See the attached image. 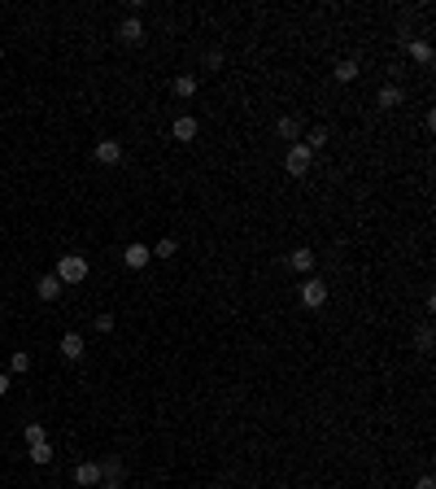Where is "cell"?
I'll return each mask as SVG.
<instances>
[{
    "label": "cell",
    "instance_id": "cell-21",
    "mask_svg": "<svg viewBox=\"0 0 436 489\" xmlns=\"http://www.w3.org/2000/svg\"><path fill=\"white\" fill-rule=\"evenodd\" d=\"M26 367H31V354H26V350H18V354L9 358V376H22Z\"/></svg>",
    "mask_w": 436,
    "mask_h": 489
},
{
    "label": "cell",
    "instance_id": "cell-25",
    "mask_svg": "<svg viewBox=\"0 0 436 489\" xmlns=\"http://www.w3.org/2000/svg\"><path fill=\"white\" fill-rule=\"evenodd\" d=\"M96 332H114V315H96Z\"/></svg>",
    "mask_w": 436,
    "mask_h": 489
},
{
    "label": "cell",
    "instance_id": "cell-4",
    "mask_svg": "<svg viewBox=\"0 0 436 489\" xmlns=\"http://www.w3.org/2000/svg\"><path fill=\"white\" fill-rule=\"evenodd\" d=\"M197 132H201V123L192 118V114H179V118L170 123V136L179 140V144H188V140H197Z\"/></svg>",
    "mask_w": 436,
    "mask_h": 489
},
{
    "label": "cell",
    "instance_id": "cell-19",
    "mask_svg": "<svg viewBox=\"0 0 436 489\" xmlns=\"http://www.w3.org/2000/svg\"><path fill=\"white\" fill-rule=\"evenodd\" d=\"M149 249H153V258H175V249H179V240H175V236H161L157 244H149Z\"/></svg>",
    "mask_w": 436,
    "mask_h": 489
},
{
    "label": "cell",
    "instance_id": "cell-16",
    "mask_svg": "<svg viewBox=\"0 0 436 489\" xmlns=\"http://www.w3.org/2000/svg\"><path fill=\"white\" fill-rule=\"evenodd\" d=\"M336 84H353V79H358L362 75V66H358V61H353V57H345V61H336Z\"/></svg>",
    "mask_w": 436,
    "mask_h": 489
},
{
    "label": "cell",
    "instance_id": "cell-26",
    "mask_svg": "<svg viewBox=\"0 0 436 489\" xmlns=\"http://www.w3.org/2000/svg\"><path fill=\"white\" fill-rule=\"evenodd\" d=\"M9 389H13V380H9V371H0V398H5V394H9Z\"/></svg>",
    "mask_w": 436,
    "mask_h": 489
},
{
    "label": "cell",
    "instance_id": "cell-24",
    "mask_svg": "<svg viewBox=\"0 0 436 489\" xmlns=\"http://www.w3.org/2000/svg\"><path fill=\"white\" fill-rule=\"evenodd\" d=\"M205 70H223V48H205Z\"/></svg>",
    "mask_w": 436,
    "mask_h": 489
},
{
    "label": "cell",
    "instance_id": "cell-17",
    "mask_svg": "<svg viewBox=\"0 0 436 489\" xmlns=\"http://www.w3.org/2000/svg\"><path fill=\"white\" fill-rule=\"evenodd\" d=\"M122 476H127L122 459H114V454H109V459H101V481H122Z\"/></svg>",
    "mask_w": 436,
    "mask_h": 489
},
{
    "label": "cell",
    "instance_id": "cell-23",
    "mask_svg": "<svg viewBox=\"0 0 436 489\" xmlns=\"http://www.w3.org/2000/svg\"><path fill=\"white\" fill-rule=\"evenodd\" d=\"M432 341H436V336H432V323H423V328L414 332V346H419V354H428V350H432Z\"/></svg>",
    "mask_w": 436,
    "mask_h": 489
},
{
    "label": "cell",
    "instance_id": "cell-22",
    "mask_svg": "<svg viewBox=\"0 0 436 489\" xmlns=\"http://www.w3.org/2000/svg\"><path fill=\"white\" fill-rule=\"evenodd\" d=\"M301 144H305V149H310V153H318V149H323V144H328V132H323V127H314V132H310V136H305Z\"/></svg>",
    "mask_w": 436,
    "mask_h": 489
},
{
    "label": "cell",
    "instance_id": "cell-10",
    "mask_svg": "<svg viewBox=\"0 0 436 489\" xmlns=\"http://www.w3.org/2000/svg\"><path fill=\"white\" fill-rule=\"evenodd\" d=\"M288 267H293V271H301V275H310V271H314V249H310V244L293 249V254H288Z\"/></svg>",
    "mask_w": 436,
    "mask_h": 489
},
{
    "label": "cell",
    "instance_id": "cell-7",
    "mask_svg": "<svg viewBox=\"0 0 436 489\" xmlns=\"http://www.w3.org/2000/svg\"><path fill=\"white\" fill-rule=\"evenodd\" d=\"M118 40H122V44H131V48H136V44H144V22L127 13V18L118 22Z\"/></svg>",
    "mask_w": 436,
    "mask_h": 489
},
{
    "label": "cell",
    "instance_id": "cell-3",
    "mask_svg": "<svg viewBox=\"0 0 436 489\" xmlns=\"http://www.w3.org/2000/svg\"><path fill=\"white\" fill-rule=\"evenodd\" d=\"M297 297H301V306H305V311H318V306H328V284H323V280H314V275H305V280H301V288H297Z\"/></svg>",
    "mask_w": 436,
    "mask_h": 489
},
{
    "label": "cell",
    "instance_id": "cell-13",
    "mask_svg": "<svg viewBox=\"0 0 436 489\" xmlns=\"http://www.w3.org/2000/svg\"><path fill=\"white\" fill-rule=\"evenodd\" d=\"M170 92L179 96V101H188V96H197V75H175V79H170Z\"/></svg>",
    "mask_w": 436,
    "mask_h": 489
},
{
    "label": "cell",
    "instance_id": "cell-2",
    "mask_svg": "<svg viewBox=\"0 0 436 489\" xmlns=\"http://www.w3.org/2000/svg\"><path fill=\"white\" fill-rule=\"evenodd\" d=\"M310 166H314V153L305 149L301 140H297V144H288V153H284V171L293 175V179H305V175H310Z\"/></svg>",
    "mask_w": 436,
    "mask_h": 489
},
{
    "label": "cell",
    "instance_id": "cell-1",
    "mask_svg": "<svg viewBox=\"0 0 436 489\" xmlns=\"http://www.w3.org/2000/svg\"><path fill=\"white\" fill-rule=\"evenodd\" d=\"M53 275H57L61 284H83V280H88V258H79V254H61Z\"/></svg>",
    "mask_w": 436,
    "mask_h": 489
},
{
    "label": "cell",
    "instance_id": "cell-12",
    "mask_svg": "<svg viewBox=\"0 0 436 489\" xmlns=\"http://www.w3.org/2000/svg\"><path fill=\"white\" fill-rule=\"evenodd\" d=\"M401 101H406V92H401L397 84H384V88H380V96H376V105H380V109H397Z\"/></svg>",
    "mask_w": 436,
    "mask_h": 489
},
{
    "label": "cell",
    "instance_id": "cell-9",
    "mask_svg": "<svg viewBox=\"0 0 436 489\" xmlns=\"http://www.w3.org/2000/svg\"><path fill=\"white\" fill-rule=\"evenodd\" d=\"M35 297H40V302H57V297H61V280H57L53 271L35 280Z\"/></svg>",
    "mask_w": 436,
    "mask_h": 489
},
{
    "label": "cell",
    "instance_id": "cell-20",
    "mask_svg": "<svg viewBox=\"0 0 436 489\" xmlns=\"http://www.w3.org/2000/svg\"><path fill=\"white\" fill-rule=\"evenodd\" d=\"M22 437H26V446H40V442H48L44 424H26V428H22Z\"/></svg>",
    "mask_w": 436,
    "mask_h": 489
},
{
    "label": "cell",
    "instance_id": "cell-6",
    "mask_svg": "<svg viewBox=\"0 0 436 489\" xmlns=\"http://www.w3.org/2000/svg\"><path fill=\"white\" fill-rule=\"evenodd\" d=\"M96 162H101V166H118V162H122V144L118 140H96Z\"/></svg>",
    "mask_w": 436,
    "mask_h": 489
},
{
    "label": "cell",
    "instance_id": "cell-11",
    "mask_svg": "<svg viewBox=\"0 0 436 489\" xmlns=\"http://www.w3.org/2000/svg\"><path fill=\"white\" fill-rule=\"evenodd\" d=\"M406 53H410V61H419V66H432V44L428 40H406Z\"/></svg>",
    "mask_w": 436,
    "mask_h": 489
},
{
    "label": "cell",
    "instance_id": "cell-18",
    "mask_svg": "<svg viewBox=\"0 0 436 489\" xmlns=\"http://www.w3.org/2000/svg\"><path fill=\"white\" fill-rule=\"evenodd\" d=\"M26 454H31V463H40V467H48V463H53V446H48V442H40V446H26Z\"/></svg>",
    "mask_w": 436,
    "mask_h": 489
},
{
    "label": "cell",
    "instance_id": "cell-15",
    "mask_svg": "<svg viewBox=\"0 0 436 489\" xmlns=\"http://www.w3.org/2000/svg\"><path fill=\"white\" fill-rule=\"evenodd\" d=\"M275 136H280V140H293V144H297V140H301V123L293 118V114H284V118L275 123Z\"/></svg>",
    "mask_w": 436,
    "mask_h": 489
},
{
    "label": "cell",
    "instance_id": "cell-8",
    "mask_svg": "<svg viewBox=\"0 0 436 489\" xmlns=\"http://www.w3.org/2000/svg\"><path fill=\"white\" fill-rule=\"evenodd\" d=\"M74 485H83V489L101 485V463H96V459H83V463L74 467Z\"/></svg>",
    "mask_w": 436,
    "mask_h": 489
},
{
    "label": "cell",
    "instance_id": "cell-14",
    "mask_svg": "<svg viewBox=\"0 0 436 489\" xmlns=\"http://www.w3.org/2000/svg\"><path fill=\"white\" fill-rule=\"evenodd\" d=\"M61 358H70V363H79V358H83V336H79V332H66V336H61Z\"/></svg>",
    "mask_w": 436,
    "mask_h": 489
},
{
    "label": "cell",
    "instance_id": "cell-28",
    "mask_svg": "<svg viewBox=\"0 0 436 489\" xmlns=\"http://www.w3.org/2000/svg\"><path fill=\"white\" fill-rule=\"evenodd\" d=\"M414 489H436V481H432V476H419V485H414Z\"/></svg>",
    "mask_w": 436,
    "mask_h": 489
},
{
    "label": "cell",
    "instance_id": "cell-27",
    "mask_svg": "<svg viewBox=\"0 0 436 489\" xmlns=\"http://www.w3.org/2000/svg\"><path fill=\"white\" fill-rule=\"evenodd\" d=\"M96 489H127V481H101Z\"/></svg>",
    "mask_w": 436,
    "mask_h": 489
},
{
    "label": "cell",
    "instance_id": "cell-5",
    "mask_svg": "<svg viewBox=\"0 0 436 489\" xmlns=\"http://www.w3.org/2000/svg\"><path fill=\"white\" fill-rule=\"evenodd\" d=\"M122 263L131 267V271H144V267L153 263V249H149V244H127V249H122Z\"/></svg>",
    "mask_w": 436,
    "mask_h": 489
}]
</instances>
